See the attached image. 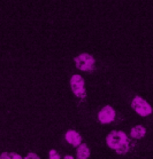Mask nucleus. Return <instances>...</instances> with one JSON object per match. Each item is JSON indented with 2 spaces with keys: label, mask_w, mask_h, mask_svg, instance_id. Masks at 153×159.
Segmentation results:
<instances>
[{
  "label": "nucleus",
  "mask_w": 153,
  "mask_h": 159,
  "mask_svg": "<svg viewBox=\"0 0 153 159\" xmlns=\"http://www.w3.org/2000/svg\"><path fill=\"white\" fill-rule=\"evenodd\" d=\"M145 128L143 126H135L130 132L131 138L134 139H142L144 135H145Z\"/></svg>",
  "instance_id": "8"
},
{
  "label": "nucleus",
  "mask_w": 153,
  "mask_h": 159,
  "mask_svg": "<svg viewBox=\"0 0 153 159\" xmlns=\"http://www.w3.org/2000/svg\"><path fill=\"white\" fill-rule=\"evenodd\" d=\"M70 86L74 94L78 98H85V90H84V79L80 75H74L70 79Z\"/></svg>",
  "instance_id": "4"
},
{
  "label": "nucleus",
  "mask_w": 153,
  "mask_h": 159,
  "mask_svg": "<svg viewBox=\"0 0 153 159\" xmlns=\"http://www.w3.org/2000/svg\"><path fill=\"white\" fill-rule=\"evenodd\" d=\"M132 109L135 110L138 115L141 116H149L152 113V108H151V105L145 101V100H143L142 98H139V96H136L134 100H132Z\"/></svg>",
  "instance_id": "3"
},
{
  "label": "nucleus",
  "mask_w": 153,
  "mask_h": 159,
  "mask_svg": "<svg viewBox=\"0 0 153 159\" xmlns=\"http://www.w3.org/2000/svg\"><path fill=\"white\" fill-rule=\"evenodd\" d=\"M66 140L68 143H70L72 145H75V147H78L81 144V141H82V138L81 135L75 130H68L65 135Z\"/></svg>",
  "instance_id": "6"
},
{
  "label": "nucleus",
  "mask_w": 153,
  "mask_h": 159,
  "mask_svg": "<svg viewBox=\"0 0 153 159\" xmlns=\"http://www.w3.org/2000/svg\"><path fill=\"white\" fill-rule=\"evenodd\" d=\"M115 150H116V152L119 153V155H124V153H127L128 150H129V142L124 141L123 143H121Z\"/></svg>",
  "instance_id": "9"
},
{
  "label": "nucleus",
  "mask_w": 153,
  "mask_h": 159,
  "mask_svg": "<svg viewBox=\"0 0 153 159\" xmlns=\"http://www.w3.org/2000/svg\"><path fill=\"white\" fill-rule=\"evenodd\" d=\"M0 159H11V152H2L0 155Z\"/></svg>",
  "instance_id": "12"
},
{
  "label": "nucleus",
  "mask_w": 153,
  "mask_h": 159,
  "mask_svg": "<svg viewBox=\"0 0 153 159\" xmlns=\"http://www.w3.org/2000/svg\"><path fill=\"white\" fill-rule=\"evenodd\" d=\"M90 156V149L86 144H80L77 149V158L78 159H87Z\"/></svg>",
  "instance_id": "7"
},
{
  "label": "nucleus",
  "mask_w": 153,
  "mask_h": 159,
  "mask_svg": "<svg viewBox=\"0 0 153 159\" xmlns=\"http://www.w3.org/2000/svg\"><path fill=\"white\" fill-rule=\"evenodd\" d=\"M24 159H40L39 156L36 155V153H33V152H30V153H28L27 155V157Z\"/></svg>",
  "instance_id": "11"
},
{
  "label": "nucleus",
  "mask_w": 153,
  "mask_h": 159,
  "mask_svg": "<svg viewBox=\"0 0 153 159\" xmlns=\"http://www.w3.org/2000/svg\"><path fill=\"white\" fill-rule=\"evenodd\" d=\"M63 159H74V158L72 157V156L68 155V156H65V158H63Z\"/></svg>",
  "instance_id": "14"
},
{
  "label": "nucleus",
  "mask_w": 153,
  "mask_h": 159,
  "mask_svg": "<svg viewBox=\"0 0 153 159\" xmlns=\"http://www.w3.org/2000/svg\"><path fill=\"white\" fill-rule=\"evenodd\" d=\"M114 118H115V111L109 105H106L105 108H102L98 115V119L101 124L112 123L114 120Z\"/></svg>",
  "instance_id": "5"
},
{
  "label": "nucleus",
  "mask_w": 153,
  "mask_h": 159,
  "mask_svg": "<svg viewBox=\"0 0 153 159\" xmlns=\"http://www.w3.org/2000/svg\"><path fill=\"white\" fill-rule=\"evenodd\" d=\"M77 69L82 71H91L95 68V58L90 54H81L74 58Z\"/></svg>",
  "instance_id": "1"
},
{
  "label": "nucleus",
  "mask_w": 153,
  "mask_h": 159,
  "mask_svg": "<svg viewBox=\"0 0 153 159\" xmlns=\"http://www.w3.org/2000/svg\"><path fill=\"white\" fill-rule=\"evenodd\" d=\"M124 141H128L127 140V135L124 132H121V130H114L112 133L108 134V136L106 138V142H107V145H108L111 149H115L123 143Z\"/></svg>",
  "instance_id": "2"
},
{
  "label": "nucleus",
  "mask_w": 153,
  "mask_h": 159,
  "mask_svg": "<svg viewBox=\"0 0 153 159\" xmlns=\"http://www.w3.org/2000/svg\"><path fill=\"white\" fill-rule=\"evenodd\" d=\"M11 159H23L18 153H15V152H11Z\"/></svg>",
  "instance_id": "13"
},
{
  "label": "nucleus",
  "mask_w": 153,
  "mask_h": 159,
  "mask_svg": "<svg viewBox=\"0 0 153 159\" xmlns=\"http://www.w3.org/2000/svg\"><path fill=\"white\" fill-rule=\"evenodd\" d=\"M50 159H60V156L58 155V152L55 150H51L50 151Z\"/></svg>",
  "instance_id": "10"
}]
</instances>
